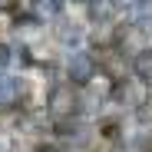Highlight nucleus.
Segmentation results:
<instances>
[{"label": "nucleus", "mask_w": 152, "mask_h": 152, "mask_svg": "<svg viewBox=\"0 0 152 152\" xmlns=\"http://www.w3.org/2000/svg\"><path fill=\"white\" fill-rule=\"evenodd\" d=\"M40 152H56V149L53 145H40Z\"/></svg>", "instance_id": "obj_10"}, {"label": "nucleus", "mask_w": 152, "mask_h": 152, "mask_svg": "<svg viewBox=\"0 0 152 152\" xmlns=\"http://www.w3.org/2000/svg\"><path fill=\"white\" fill-rule=\"evenodd\" d=\"M46 109L53 113L56 119L73 116V109H76V93H73V86H53L50 96H46Z\"/></svg>", "instance_id": "obj_1"}, {"label": "nucleus", "mask_w": 152, "mask_h": 152, "mask_svg": "<svg viewBox=\"0 0 152 152\" xmlns=\"http://www.w3.org/2000/svg\"><path fill=\"white\" fill-rule=\"evenodd\" d=\"M63 10V0H33V13L37 17H56Z\"/></svg>", "instance_id": "obj_5"}, {"label": "nucleus", "mask_w": 152, "mask_h": 152, "mask_svg": "<svg viewBox=\"0 0 152 152\" xmlns=\"http://www.w3.org/2000/svg\"><path fill=\"white\" fill-rule=\"evenodd\" d=\"M132 66H136V76H139L142 83H152V50H142Z\"/></svg>", "instance_id": "obj_4"}, {"label": "nucleus", "mask_w": 152, "mask_h": 152, "mask_svg": "<svg viewBox=\"0 0 152 152\" xmlns=\"http://www.w3.org/2000/svg\"><path fill=\"white\" fill-rule=\"evenodd\" d=\"M113 7H116V10H136L139 0H113Z\"/></svg>", "instance_id": "obj_7"}, {"label": "nucleus", "mask_w": 152, "mask_h": 152, "mask_svg": "<svg viewBox=\"0 0 152 152\" xmlns=\"http://www.w3.org/2000/svg\"><path fill=\"white\" fill-rule=\"evenodd\" d=\"M7 63H10V50H7V46H4V43H0V69H4V66H7Z\"/></svg>", "instance_id": "obj_8"}, {"label": "nucleus", "mask_w": 152, "mask_h": 152, "mask_svg": "<svg viewBox=\"0 0 152 152\" xmlns=\"http://www.w3.org/2000/svg\"><path fill=\"white\" fill-rule=\"evenodd\" d=\"M66 69H69V80L76 86H86V83H93V76H96V60L89 53H73Z\"/></svg>", "instance_id": "obj_2"}, {"label": "nucleus", "mask_w": 152, "mask_h": 152, "mask_svg": "<svg viewBox=\"0 0 152 152\" xmlns=\"http://www.w3.org/2000/svg\"><path fill=\"white\" fill-rule=\"evenodd\" d=\"M63 43H76V40H80V30H76V27H63Z\"/></svg>", "instance_id": "obj_6"}, {"label": "nucleus", "mask_w": 152, "mask_h": 152, "mask_svg": "<svg viewBox=\"0 0 152 152\" xmlns=\"http://www.w3.org/2000/svg\"><path fill=\"white\" fill-rule=\"evenodd\" d=\"M20 99V80H13V76H0V109L13 106Z\"/></svg>", "instance_id": "obj_3"}, {"label": "nucleus", "mask_w": 152, "mask_h": 152, "mask_svg": "<svg viewBox=\"0 0 152 152\" xmlns=\"http://www.w3.org/2000/svg\"><path fill=\"white\" fill-rule=\"evenodd\" d=\"M80 4H93V0H80Z\"/></svg>", "instance_id": "obj_11"}, {"label": "nucleus", "mask_w": 152, "mask_h": 152, "mask_svg": "<svg viewBox=\"0 0 152 152\" xmlns=\"http://www.w3.org/2000/svg\"><path fill=\"white\" fill-rule=\"evenodd\" d=\"M17 4H20V0H0V10H13Z\"/></svg>", "instance_id": "obj_9"}]
</instances>
